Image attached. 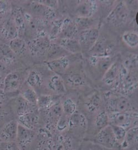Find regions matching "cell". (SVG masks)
Listing matches in <instances>:
<instances>
[{
    "instance_id": "obj_16",
    "label": "cell",
    "mask_w": 138,
    "mask_h": 150,
    "mask_svg": "<svg viewBox=\"0 0 138 150\" xmlns=\"http://www.w3.org/2000/svg\"><path fill=\"white\" fill-rule=\"evenodd\" d=\"M52 133L44 127L38 130L37 137L31 150H51Z\"/></svg>"
},
{
    "instance_id": "obj_45",
    "label": "cell",
    "mask_w": 138,
    "mask_h": 150,
    "mask_svg": "<svg viewBox=\"0 0 138 150\" xmlns=\"http://www.w3.org/2000/svg\"><path fill=\"white\" fill-rule=\"evenodd\" d=\"M12 97L6 94L4 92H0V104L7 103Z\"/></svg>"
},
{
    "instance_id": "obj_4",
    "label": "cell",
    "mask_w": 138,
    "mask_h": 150,
    "mask_svg": "<svg viewBox=\"0 0 138 150\" xmlns=\"http://www.w3.org/2000/svg\"><path fill=\"white\" fill-rule=\"evenodd\" d=\"M109 125L122 127L127 130L138 126V113L137 111L127 112L108 113Z\"/></svg>"
},
{
    "instance_id": "obj_12",
    "label": "cell",
    "mask_w": 138,
    "mask_h": 150,
    "mask_svg": "<svg viewBox=\"0 0 138 150\" xmlns=\"http://www.w3.org/2000/svg\"><path fill=\"white\" fill-rule=\"evenodd\" d=\"M19 37L18 32L12 17H7L0 22V40L8 41Z\"/></svg>"
},
{
    "instance_id": "obj_29",
    "label": "cell",
    "mask_w": 138,
    "mask_h": 150,
    "mask_svg": "<svg viewBox=\"0 0 138 150\" xmlns=\"http://www.w3.org/2000/svg\"><path fill=\"white\" fill-rule=\"evenodd\" d=\"M16 119L11 110L8 102L0 104V129L6 123Z\"/></svg>"
},
{
    "instance_id": "obj_44",
    "label": "cell",
    "mask_w": 138,
    "mask_h": 150,
    "mask_svg": "<svg viewBox=\"0 0 138 150\" xmlns=\"http://www.w3.org/2000/svg\"><path fill=\"white\" fill-rule=\"evenodd\" d=\"M38 3L42 4L43 5L47 6L51 8L54 9L57 7L58 1H38Z\"/></svg>"
},
{
    "instance_id": "obj_8",
    "label": "cell",
    "mask_w": 138,
    "mask_h": 150,
    "mask_svg": "<svg viewBox=\"0 0 138 150\" xmlns=\"http://www.w3.org/2000/svg\"><path fill=\"white\" fill-rule=\"evenodd\" d=\"M8 103L15 118L27 113L37 111V106L27 101L19 94L12 97Z\"/></svg>"
},
{
    "instance_id": "obj_20",
    "label": "cell",
    "mask_w": 138,
    "mask_h": 150,
    "mask_svg": "<svg viewBox=\"0 0 138 150\" xmlns=\"http://www.w3.org/2000/svg\"><path fill=\"white\" fill-rule=\"evenodd\" d=\"M98 9L97 3L94 1H87L80 4L76 8L78 17H91Z\"/></svg>"
},
{
    "instance_id": "obj_22",
    "label": "cell",
    "mask_w": 138,
    "mask_h": 150,
    "mask_svg": "<svg viewBox=\"0 0 138 150\" xmlns=\"http://www.w3.org/2000/svg\"><path fill=\"white\" fill-rule=\"evenodd\" d=\"M12 18L15 24L18 32V36L21 38L26 30V23L25 19L24 13L20 8H15L12 13Z\"/></svg>"
},
{
    "instance_id": "obj_41",
    "label": "cell",
    "mask_w": 138,
    "mask_h": 150,
    "mask_svg": "<svg viewBox=\"0 0 138 150\" xmlns=\"http://www.w3.org/2000/svg\"><path fill=\"white\" fill-rule=\"evenodd\" d=\"M111 126H112V129L113 131V132H114V136L116 138V139H117L118 142L119 143V144L120 146L123 141L125 139L127 130L126 129L123 128L122 127L118 126L111 125Z\"/></svg>"
},
{
    "instance_id": "obj_46",
    "label": "cell",
    "mask_w": 138,
    "mask_h": 150,
    "mask_svg": "<svg viewBox=\"0 0 138 150\" xmlns=\"http://www.w3.org/2000/svg\"><path fill=\"white\" fill-rule=\"evenodd\" d=\"M8 70V68L6 66L5 64H3L0 61V75L6 76L8 73H7Z\"/></svg>"
},
{
    "instance_id": "obj_21",
    "label": "cell",
    "mask_w": 138,
    "mask_h": 150,
    "mask_svg": "<svg viewBox=\"0 0 138 150\" xmlns=\"http://www.w3.org/2000/svg\"><path fill=\"white\" fill-rule=\"evenodd\" d=\"M109 50V45L107 43L106 40L104 38H100L99 36L95 44L90 48L89 52L92 56L105 57H108Z\"/></svg>"
},
{
    "instance_id": "obj_39",
    "label": "cell",
    "mask_w": 138,
    "mask_h": 150,
    "mask_svg": "<svg viewBox=\"0 0 138 150\" xmlns=\"http://www.w3.org/2000/svg\"><path fill=\"white\" fill-rule=\"evenodd\" d=\"M129 71H134L138 66V57L135 54H132L126 58L123 64Z\"/></svg>"
},
{
    "instance_id": "obj_27",
    "label": "cell",
    "mask_w": 138,
    "mask_h": 150,
    "mask_svg": "<svg viewBox=\"0 0 138 150\" xmlns=\"http://www.w3.org/2000/svg\"><path fill=\"white\" fill-rule=\"evenodd\" d=\"M8 44L17 57L26 54L28 50L27 43L21 38H16L8 42Z\"/></svg>"
},
{
    "instance_id": "obj_35",
    "label": "cell",
    "mask_w": 138,
    "mask_h": 150,
    "mask_svg": "<svg viewBox=\"0 0 138 150\" xmlns=\"http://www.w3.org/2000/svg\"><path fill=\"white\" fill-rule=\"evenodd\" d=\"M68 121L69 116L63 115L59 118L58 121L56 126V131L58 133L63 134L68 132Z\"/></svg>"
},
{
    "instance_id": "obj_43",
    "label": "cell",
    "mask_w": 138,
    "mask_h": 150,
    "mask_svg": "<svg viewBox=\"0 0 138 150\" xmlns=\"http://www.w3.org/2000/svg\"><path fill=\"white\" fill-rule=\"evenodd\" d=\"M62 23L63 21H62L61 20H56L52 22L51 33V35L52 36V37L54 38L57 35H58L59 33H60Z\"/></svg>"
},
{
    "instance_id": "obj_10",
    "label": "cell",
    "mask_w": 138,
    "mask_h": 150,
    "mask_svg": "<svg viewBox=\"0 0 138 150\" xmlns=\"http://www.w3.org/2000/svg\"><path fill=\"white\" fill-rule=\"evenodd\" d=\"M128 15L127 6L123 1H120L108 16L106 20L114 26H120L127 22Z\"/></svg>"
},
{
    "instance_id": "obj_5",
    "label": "cell",
    "mask_w": 138,
    "mask_h": 150,
    "mask_svg": "<svg viewBox=\"0 0 138 150\" xmlns=\"http://www.w3.org/2000/svg\"><path fill=\"white\" fill-rule=\"evenodd\" d=\"M90 141L106 149L120 150V146L116 139L111 125L100 130Z\"/></svg>"
},
{
    "instance_id": "obj_3",
    "label": "cell",
    "mask_w": 138,
    "mask_h": 150,
    "mask_svg": "<svg viewBox=\"0 0 138 150\" xmlns=\"http://www.w3.org/2000/svg\"><path fill=\"white\" fill-rule=\"evenodd\" d=\"M88 119L80 110L69 117L68 132L75 138L83 141L88 129Z\"/></svg>"
},
{
    "instance_id": "obj_25",
    "label": "cell",
    "mask_w": 138,
    "mask_h": 150,
    "mask_svg": "<svg viewBox=\"0 0 138 150\" xmlns=\"http://www.w3.org/2000/svg\"><path fill=\"white\" fill-rule=\"evenodd\" d=\"M48 68L57 74H61L67 70L69 66V61L65 57L50 61L47 62Z\"/></svg>"
},
{
    "instance_id": "obj_38",
    "label": "cell",
    "mask_w": 138,
    "mask_h": 150,
    "mask_svg": "<svg viewBox=\"0 0 138 150\" xmlns=\"http://www.w3.org/2000/svg\"><path fill=\"white\" fill-rule=\"evenodd\" d=\"M93 22L94 21L91 17H77L75 20V23L78 28L80 27L82 28L83 30L90 28Z\"/></svg>"
},
{
    "instance_id": "obj_7",
    "label": "cell",
    "mask_w": 138,
    "mask_h": 150,
    "mask_svg": "<svg viewBox=\"0 0 138 150\" xmlns=\"http://www.w3.org/2000/svg\"><path fill=\"white\" fill-rule=\"evenodd\" d=\"M91 126H88L84 140L91 141L101 129L109 125L108 114L105 109H102L93 115Z\"/></svg>"
},
{
    "instance_id": "obj_1",
    "label": "cell",
    "mask_w": 138,
    "mask_h": 150,
    "mask_svg": "<svg viewBox=\"0 0 138 150\" xmlns=\"http://www.w3.org/2000/svg\"><path fill=\"white\" fill-rule=\"evenodd\" d=\"M104 98L105 110L108 113L135 111V107L129 98L121 94L108 93Z\"/></svg>"
},
{
    "instance_id": "obj_15",
    "label": "cell",
    "mask_w": 138,
    "mask_h": 150,
    "mask_svg": "<svg viewBox=\"0 0 138 150\" xmlns=\"http://www.w3.org/2000/svg\"><path fill=\"white\" fill-rule=\"evenodd\" d=\"M103 100L101 94L94 92L87 97L84 101V107L87 112L94 115L101 111L103 104Z\"/></svg>"
},
{
    "instance_id": "obj_9",
    "label": "cell",
    "mask_w": 138,
    "mask_h": 150,
    "mask_svg": "<svg viewBox=\"0 0 138 150\" xmlns=\"http://www.w3.org/2000/svg\"><path fill=\"white\" fill-rule=\"evenodd\" d=\"M23 78L20 72L17 71L10 72L5 77L4 92L13 97L15 96L13 94L20 90L23 84Z\"/></svg>"
},
{
    "instance_id": "obj_14",
    "label": "cell",
    "mask_w": 138,
    "mask_h": 150,
    "mask_svg": "<svg viewBox=\"0 0 138 150\" xmlns=\"http://www.w3.org/2000/svg\"><path fill=\"white\" fill-rule=\"evenodd\" d=\"M18 129V122L16 119L12 120L0 129V142L16 141Z\"/></svg>"
},
{
    "instance_id": "obj_48",
    "label": "cell",
    "mask_w": 138,
    "mask_h": 150,
    "mask_svg": "<svg viewBox=\"0 0 138 150\" xmlns=\"http://www.w3.org/2000/svg\"><path fill=\"white\" fill-rule=\"evenodd\" d=\"M5 76L0 75V92H4V79Z\"/></svg>"
},
{
    "instance_id": "obj_33",
    "label": "cell",
    "mask_w": 138,
    "mask_h": 150,
    "mask_svg": "<svg viewBox=\"0 0 138 150\" xmlns=\"http://www.w3.org/2000/svg\"><path fill=\"white\" fill-rule=\"evenodd\" d=\"M57 99L49 94H41L38 97L37 106L39 111H43L51 107Z\"/></svg>"
},
{
    "instance_id": "obj_17",
    "label": "cell",
    "mask_w": 138,
    "mask_h": 150,
    "mask_svg": "<svg viewBox=\"0 0 138 150\" xmlns=\"http://www.w3.org/2000/svg\"><path fill=\"white\" fill-rule=\"evenodd\" d=\"M99 37V31L96 28H90L82 30L79 35V43L81 46L90 48Z\"/></svg>"
},
{
    "instance_id": "obj_40",
    "label": "cell",
    "mask_w": 138,
    "mask_h": 150,
    "mask_svg": "<svg viewBox=\"0 0 138 150\" xmlns=\"http://www.w3.org/2000/svg\"><path fill=\"white\" fill-rule=\"evenodd\" d=\"M80 150H111L103 147L99 145H97L96 143L88 141V140H83L81 145Z\"/></svg>"
},
{
    "instance_id": "obj_37",
    "label": "cell",
    "mask_w": 138,
    "mask_h": 150,
    "mask_svg": "<svg viewBox=\"0 0 138 150\" xmlns=\"http://www.w3.org/2000/svg\"><path fill=\"white\" fill-rule=\"evenodd\" d=\"M12 11V5L8 1H0V22L7 17Z\"/></svg>"
},
{
    "instance_id": "obj_47",
    "label": "cell",
    "mask_w": 138,
    "mask_h": 150,
    "mask_svg": "<svg viewBox=\"0 0 138 150\" xmlns=\"http://www.w3.org/2000/svg\"><path fill=\"white\" fill-rule=\"evenodd\" d=\"M89 62L90 64L93 66H96L99 63L98 57L95 56H92L89 59Z\"/></svg>"
},
{
    "instance_id": "obj_32",
    "label": "cell",
    "mask_w": 138,
    "mask_h": 150,
    "mask_svg": "<svg viewBox=\"0 0 138 150\" xmlns=\"http://www.w3.org/2000/svg\"><path fill=\"white\" fill-rule=\"evenodd\" d=\"M61 102L64 114L69 117L78 110L77 104L70 97H66L63 100H61Z\"/></svg>"
},
{
    "instance_id": "obj_30",
    "label": "cell",
    "mask_w": 138,
    "mask_h": 150,
    "mask_svg": "<svg viewBox=\"0 0 138 150\" xmlns=\"http://www.w3.org/2000/svg\"><path fill=\"white\" fill-rule=\"evenodd\" d=\"M59 46L69 52L75 54L81 51V46L79 42L75 39L62 38L59 41Z\"/></svg>"
},
{
    "instance_id": "obj_13",
    "label": "cell",
    "mask_w": 138,
    "mask_h": 150,
    "mask_svg": "<svg viewBox=\"0 0 138 150\" xmlns=\"http://www.w3.org/2000/svg\"><path fill=\"white\" fill-rule=\"evenodd\" d=\"M27 45L30 54L36 57L43 56L47 52L50 47L49 41L46 36L35 38L27 43Z\"/></svg>"
},
{
    "instance_id": "obj_42",
    "label": "cell",
    "mask_w": 138,
    "mask_h": 150,
    "mask_svg": "<svg viewBox=\"0 0 138 150\" xmlns=\"http://www.w3.org/2000/svg\"><path fill=\"white\" fill-rule=\"evenodd\" d=\"M0 150H21L19 146L15 142H0Z\"/></svg>"
},
{
    "instance_id": "obj_6",
    "label": "cell",
    "mask_w": 138,
    "mask_h": 150,
    "mask_svg": "<svg viewBox=\"0 0 138 150\" xmlns=\"http://www.w3.org/2000/svg\"><path fill=\"white\" fill-rule=\"evenodd\" d=\"M37 134L38 131L27 129L18 123L16 143L21 150H31Z\"/></svg>"
},
{
    "instance_id": "obj_11",
    "label": "cell",
    "mask_w": 138,
    "mask_h": 150,
    "mask_svg": "<svg viewBox=\"0 0 138 150\" xmlns=\"http://www.w3.org/2000/svg\"><path fill=\"white\" fill-rule=\"evenodd\" d=\"M16 120L20 125L32 130L38 131L43 127L42 119L39 110L27 113Z\"/></svg>"
},
{
    "instance_id": "obj_2",
    "label": "cell",
    "mask_w": 138,
    "mask_h": 150,
    "mask_svg": "<svg viewBox=\"0 0 138 150\" xmlns=\"http://www.w3.org/2000/svg\"><path fill=\"white\" fill-rule=\"evenodd\" d=\"M82 142L68 132H54L52 134L51 150H80Z\"/></svg>"
},
{
    "instance_id": "obj_31",
    "label": "cell",
    "mask_w": 138,
    "mask_h": 150,
    "mask_svg": "<svg viewBox=\"0 0 138 150\" xmlns=\"http://www.w3.org/2000/svg\"><path fill=\"white\" fill-rule=\"evenodd\" d=\"M118 64L117 62L113 63L111 66L106 70V73L103 76V81L106 85H111L118 76L119 73Z\"/></svg>"
},
{
    "instance_id": "obj_28",
    "label": "cell",
    "mask_w": 138,
    "mask_h": 150,
    "mask_svg": "<svg viewBox=\"0 0 138 150\" xmlns=\"http://www.w3.org/2000/svg\"><path fill=\"white\" fill-rule=\"evenodd\" d=\"M19 95L21 96L27 101L32 103L33 105H37L38 95L37 92L33 88L27 83L26 86H22L19 90Z\"/></svg>"
},
{
    "instance_id": "obj_36",
    "label": "cell",
    "mask_w": 138,
    "mask_h": 150,
    "mask_svg": "<svg viewBox=\"0 0 138 150\" xmlns=\"http://www.w3.org/2000/svg\"><path fill=\"white\" fill-rule=\"evenodd\" d=\"M66 80L69 85L74 87H80L85 85V80L83 76L79 74H73L69 75L67 77Z\"/></svg>"
},
{
    "instance_id": "obj_26",
    "label": "cell",
    "mask_w": 138,
    "mask_h": 150,
    "mask_svg": "<svg viewBox=\"0 0 138 150\" xmlns=\"http://www.w3.org/2000/svg\"><path fill=\"white\" fill-rule=\"evenodd\" d=\"M26 82L36 91V89H39L42 87L44 80L42 75L38 71L32 70L29 72L27 76Z\"/></svg>"
},
{
    "instance_id": "obj_34",
    "label": "cell",
    "mask_w": 138,
    "mask_h": 150,
    "mask_svg": "<svg viewBox=\"0 0 138 150\" xmlns=\"http://www.w3.org/2000/svg\"><path fill=\"white\" fill-rule=\"evenodd\" d=\"M122 40L124 43L130 48H135L138 47V35L135 32H125L123 35Z\"/></svg>"
},
{
    "instance_id": "obj_18",
    "label": "cell",
    "mask_w": 138,
    "mask_h": 150,
    "mask_svg": "<svg viewBox=\"0 0 138 150\" xmlns=\"http://www.w3.org/2000/svg\"><path fill=\"white\" fill-rule=\"evenodd\" d=\"M120 150H138V127L127 129L125 139L120 145Z\"/></svg>"
},
{
    "instance_id": "obj_23",
    "label": "cell",
    "mask_w": 138,
    "mask_h": 150,
    "mask_svg": "<svg viewBox=\"0 0 138 150\" xmlns=\"http://www.w3.org/2000/svg\"><path fill=\"white\" fill-rule=\"evenodd\" d=\"M78 31V28L75 22L72 21L70 18H66L64 20L60 31L63 38L73 39Z\"/></svg>"
},
{
    "instance_id": "obj_19",
    "label": "cell",
    "mask_w": 138,
    "mask_h": 150,
    "mask_svg": "<svg viewBox=\"0 0 138 150\" xmlns=\"http://www.w3.org/2000/svg\"><path fill=\"white\" fill-rule=\"evenodd\" d=\"M17 57L12 51L8 43L5 42L0 43V61L8 67L16 64Z\"/></svg>"
},
{
    "instance_id": "obj_24",
    "label": "cell",
    "mask_w": 138,
    "mask_h": 150,
    "mask_svg": "<svg viewBox=\"0 0 138 150\" xmlns=\"http://www.w3.org/2000/svg\"><path fill=\"white\" fill-rule=\"evenodd\" d=\"M48 88L58 95H64L67 90L62 79L58 75L53 76L49 80Z\"/></svg>"
}]
</instances>
